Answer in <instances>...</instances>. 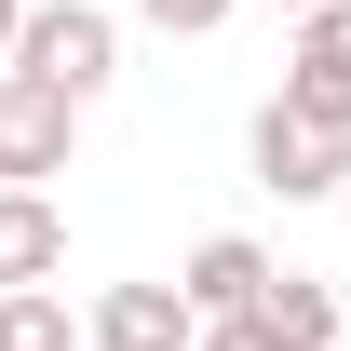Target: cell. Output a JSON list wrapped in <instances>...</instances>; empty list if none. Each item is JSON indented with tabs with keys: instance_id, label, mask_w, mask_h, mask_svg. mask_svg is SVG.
<instances>
[{
	"instance_id": "6da1fadb",
	"label": "cell",
	"mask_w": 351,
	"mask_h": 351,
	"mask_svg": "<svg viewBox=\"0 0 351 351\" xmlns=\"http://www.w3.org/2000/svg\"><path fill=\"white\" fill-rule=\"evenodd\" d=\"M243 162H257V189H284V203H324V189L351 176V135L311 122L298 95H270L257 122H243Z\"/></svg>"
},
{
	"instance_id": "7a4b0ae2",
	"label": "cell",
	"mask_w": 351,
	"mask_h": 351,
	"mask_svg": "<svg viewBox=\"0 0 351 351\" xmlns=\"http://www.w3.org/2000/svg\"><path fill=\"white\" fill-rule=\"evenodd\" d=\"M14 68H27V82H54L68 108H95V95H108V68H122V41H108V14H95V0H54V14H27Z\"/></svg>"
},
{
	"instance_id": "3957f363",
	"label": "cell",
	"mask_w": 351,
	"mask_h": 351,
	"mask_svg": "<svg viewBox=\"0 0 351 351\" xmlns=\"http://www.w3.org/2000/svg\"><path fill=\"white\" fill-rule=\"evenodd\" d=\"M68 95L27 82V68H0V189H41V176H68Z\"/></svg>"
},
{
	"instance_id": "277c9868",
	"label": "cell",
	"mask_w": 351,
	"mask_h": 351,
	"mask_svg": "<svg viewBox=\"0 0 351 351\" xmlns=\"http://www.w3.org/2000/svg\"><path fill=\"white\" fill-rule=\"evenodd\" d=\"M270 284H284V270H270L257 243H243V230H203V243H189V257H176V298L203 311V324H243V311H257Z\"/></svg>"
},
{
	"instance_id": "5b68a950",
	"label": "cell",
	"mask_w": 351,
	"mask_h": 351,
	"mask_svg": "<svg viewBox=\"0 0 351 351\" xmlns=\"http://www.w3.org/2000/svg\"><path fill=\"white\" fill-rule=\"evenodd\" d=\"M95 351H203V311L176 284H108L95 298Z\"/></svg>"
},
{
	"instance_id": "8992f818",
	"label": "cell",
	"mask_w": 351,
	"mask_h": 351,
	"mask_svg": "<svg viewBox=\"0 0 351 351\" xmlns=\"http://www.w3.org/2000/svg\"><path fill=\"white\" fill-rule=\"evenodd\" d=\"M54 270H68V217H54V189H0V298H41Z\"/></svg>"
},
{
	"instance_id": "52a82bcc",
	"label": "cell",
	"mask_w": 351,
	"mask_h": 351,
	"mask_svg": "<svg viewBox=\"0 0 351 351\" xmlns=\"http://www.w3.org/2000/svg\"><path fill=\"white\" fill-rule=\"evenodd\" d=\"M284 95H298L311 122L351 135V0H338V14H311V41H298V68H284Z\"/></svg>"
},
{
	"instance_id": "ba28073f",
	"label": "cell",
	"mask_w": 351,
	"mask_h": 351,
	"mask_svg": "<svg viewBox=\"0 0 351 351\" xmlns=\"http://www.w3.org/2000/svg\"><path fill=\"white\" fill-rule=\"evenodd\" d=\"M257 324H270L284 351H351V338H338V284H324V270H284V284L257 298Z\"/></svg>"
},
{
	"instance_id": "9c48e42d",
	"label": "cell",
	"mask_w": 351,
	"mask_h": 351,
	"mask_svg": "<svg viewBox=\"0 0 351 351\" xmlns=\"http://www.w3.org/2000/svg\"><path fill=\"white\" fill-rule=\"evenodd\" d=\"M0 351H82L68 338V298H54V284L41 298H0Z\"/></svg>"
},
{
	"instance_id": "30bf717a",
	"label": "cell",
	"mask_w": 351,
	"mask_h": 351,
	"mask_svg": "<svg viewBox=\"0 0 351 351\" xmlns=\"http://www.w3.org/2000/svg\"><path fill=\"white\" fill-rule=\"evenodd\" d=\"M149 27H176V41H203V27H230V0H135Z\"/></svg>"
},
{
	"instance_id": "8fae6325",
	"label": "cell",
	"mask_w": 351,
	"mask_h": 351,
	"mask_svg": "<svg viewBox=\"0 0 351 351\" xmlns=\"http://www.w3.org/2000/svg\"><path fill=\"white\" fill-rule=\"evenodd\" d=\"M203 351H284V338H270L257 311H243V324H203Z\"/></svg>"
},
{
	"instance_id": "7c38bea8",
	"label": "cell",
	"mask_w": 351,
	"mask_h": 351,
	"mask_svg": "<svg viewBox=\"0 0 351 351\" xmlns=\"http://www.w3.org/2000/svg\"><path fill=\"white\" fill-rule=\"evenodd\" d=\"M14 41H27V14H14V0H0V54H14Z\"/></svg>"
},
{
	"instance_id": "4fadbf2b",
	"label": "cell",
	"mask_w": 351,
	"mask_h": 351,
	"mask_svg": "<svg viewBox=\"0 0 351 351\" xmlns=\"http://www.w3.org/2000/svg\"><path fill=\"white\" fill-rule=\"evenodd\" d=\"M298 14H338V0H298Z\"/></svg>"
}]
</instances>
